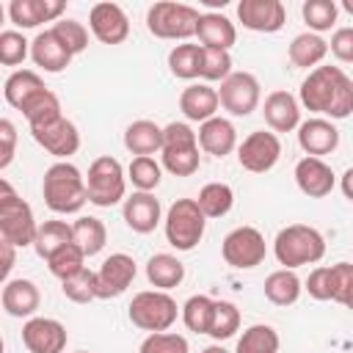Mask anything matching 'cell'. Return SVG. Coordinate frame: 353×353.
Instances as JSON below:
<instances>
[{
	"mask_svg": "<svg viewBox=\"0 0 353 353\" xmlns=\"http://www.w3.org/2000/svg\"><path fill=\"white\" fill-rule=\"evenodd\" d=\"M301 105L312 113L347 119L353 113V80L339 66H317L301 83Z\"/></svg>",
	"mask_w": 353,
	"mask_h": 353,
	"instance_id": "cell-1",
	"label": "cell"
},
{
	"mask_svg": "<svg viewBox=\"0 0 353 353\" xmlns=\"http://www.w3.org/2000/svg\"><path fill=\"white\" fill-rule=\"evenodd\" d=\"M41 196L44 204L58 212V215H72L80 212L83 204L88 201V188H85V176L80 174L77 165H72L69 160H58L44 171L41 179Z\"/></svg>",
	"mask_w": 353,
	"mask_h": 353,
	"instance_id": "cell-2",
	"label": "cell"
},
{
	"mask_svg": "<svg viewBox=\"0 0 353 353\" xmlns=\"http://www.w3.org/2000/svg\"><path fill=\"white\" fill-rule=\"evenodd\" d=\"M273 254L279 265L287 270H295L301 265H314L325 254V240L314 226L306 223H290L284 226L273 240Z\"/></svg>",
	"mask_w": 353,
	"mask_h": 353,
	"instance_id": "cell-3",
	"label": "cell"
},
{
	"mask_svg": "<svg viewBox=\"0 0 353 353\" xmlns=\"http://www.w3.org/2000/svg\"><path fill=\"white\" fill-rule=\"evenodd\" d=\"M39 232V223L33 218V210L25 199L14 193V188L3 179L0 182V237L17 248L33 245Z\"/></svg>",
	"mask_w": 353,
	"mask_h": 353,
	"instance_id": "cell-4",
	"label": "cell"
},
{
	"mask_svg": "<svg viewBox=\"0 0 353 353\" xmlns=\"http://www.w3.org/2000/svg\"><path fill=\"white\" fill-rule=\"evenodd\" d=\"M207 215L196 199H176L165 215V240L176 251H193L204 237Z\"/></svg>",
	"mask_w": 353,
	"mask_h": 353,
	"instance_id": "cell-5",
	"label": "cell"
},
{
	"mask_svg": "<svg viewBox=\"0 0 353 353\" xmlns=\"http://www.w3.org/2000/svg\"><path fill=\"white\" fill-rule=\"evenodd\" d=\"M127 314H130L132 325H138L141 331L157 334V331H168V328L176 323L179 306H176V301H174L168 292H163V290H143V292H138V295L130 301Z\"/></svg>",
	"mask_w": 353,
	"mask_h": 353,
	"instance_id": "cell-6",
	"label": "cell"
},
{
	"mask_svg": "<svg viewBox=\"0 0 353 353\" xmlns=\"http://www.w3.org/2000/svg\"><path fill=\"white\" fill-rule=\"evenodd\" d=\"M199 11L188 3H154L146 11V28L152 36L157 39H190L196 36V25H199Z\"/></svg>",
	"mask_w": 353,
	"mask_h": 353,
	"instance_id": "cell-7",
	"label": "cell"
},
{
	"mask_svg": "<svg viewBox=\"0 0 353 353\" xmlns=\"http://www.w3.org/2000/svg\"><path fill=\"white\" fill-rule=\"evenodd\" d=\"M85 188H88V201L97 207H113L124 199L127 193V176L124 168L116 157L105 154L97 157L88 165V176H85Z\"/></svg>",
	"mask_w": 353,
	"mask_h": 353,
	"instance_id": "cell-8",
	"label": "cell"
},
{
	"mask_svg": "<svg viewBox=\"0 0 353 353\" xmlns=\"http://www.w3.org/2000/svg\"><path fill=\"white\" fill-rule=\"evenodd\" d=\"M221 254L229 268L251 270V268L262 265V259H265V237L254 226H237L223 237Z\"/></svg>",
	"mask_w": 353,
	"mask_h": 353,
	"instance_id": "cell-9",
	"label": "cell"
},
{
	"mask_svg": "<svg viewBox=\"0 0 353 353\" xmlns=\"http://www.w3.org/2000/svg\"><path fill=\"white\" fill-rule=\"evenodd\" d=\"M259 88L262 85L251 72H232L221 83V91H218L221 108L229 110L232 116H248L259 105V94H262Z\"/></svg>",
	"mask_w": 353,
	"mask_h": 353,
	"instance_id": "cell-10",
	"label": "cell"
},
{
	"mask_svg": "<svg viewBox=\"0 0 353 353\" xmlns=\"http://www.w3.org/2000/svg\"><path fill=\"white\" fill-rule=\"evenodd\" d=\"M279 157H281V141L276 132L256 130L248 138H243V143L237 146V163L251 174L270 171L279 163Z\"/></svg>",
	"mask_w": 353,
	"mask_h": 353,
	"instance_id": "cell-11",
	"label": "cell"
},
{
	"mask_svg": "<svg viewBox=\"0 0 353 353\" xmlns=\"http://www.w3.org/2000/svg\"><path fill=\"white\" fill-rule=\"evenodd\" d=\"M237 19L248 30L276 33L287 22V8L281 0H240L237 3Z\"/></svg>",
	"mask_w": 353,
	"mask_h": 353,
	"instance_id": "cell-12",
	"label": "cell"
},
{
	"mask_svg": "<svg viewBox=\"0 0 353 353\" xmlns=\"http://www.w3.org/2000/svg\"><path fill=\"white\" fill-rule=\"evenodd\" d=\"M138 265L130 254H110L97 270V298H119L135 279Z\"/></svg>",
	"mask_w": 353,
	"mask_h": 353,
	"instance_id": "cell-13",
	"label": "cell"
},
{
	"mask_svg": "<svg viewBox=\"0 0 353 353\" xmlns=\"http://www.w3.org/2000/svg\"><path fill=\"white\" fill-rule=\"evenodd\" d=\"M30 135L44 152L55 154L58 160H66L80 149V132L66 116H61V119H55L44 127H33Z\"/></svg>",
	"mask_w": 353,
	"mask_h": 353,
	"instance_id": "cell-14",
	"label": "cell"
},
{
	"mask_svg": "<svg viewBox=\"0 0 353 353\" xmlns=\"http://www.w3.org/2000/svg\"><path fill=\"white\" fill-rule=\"evenodd\" d=\"M66 328L52 317H30L22 325V345L30 353H63L66 347Z\"/></svg>",
	"mask_w": 353,
	"mask_h": 353,
	"instance_id": "cell-15",
	"label": "cell"
},
{
	"mask_svg": "<svg viewBox=\"0 0 353 353\" xmlns=\"http://www.w3.org/2000/svg\"><path fill=\"white\" fill-rule=\"evenodd\" d=\"M88 28L102 44H121L130 36V19L119 3H97L88 14Z\"/></svg>",
	"mask_w": 353,
	"mask_h": 353,
	"instance_id": "cell-16",
	"label": "cell"
},
{
	"mask_svg": "<svg viewBox=\"0 0 353 353\" xmlns=\"http://www.w3.org/2000/svg\"><path fill=\"white\" fill-rule=\"evenodd\" d=\"M295 182L301 188L303 196L309 199H325L334 185H336V174L331 171V165L323 157H303L295 163Z\"/></svg>",
	"mask_w": 353,
	"mask_h": 353,
	"instance_id": "cell-17",
	"label": "cell"
},
{
	"mask_svg": "<svg viewBox=\"0 0 353 353\" xmlns=\"http://www.w3.org/2000/svg\"><path fill=\"white\" fill-rule=\"evenodd\" d=\"M298 143H301V149L309 157H323V154H331L339 146V130L328 119L314 116V119L301 121V127H298Z\"/></svg>",
	"mask_w": 353,
	"mask_h": 353,
	"instance_id": "cell-18",
	"label": "cell"
},
{
	"mask_svg": "<svg viewBox=\"0 0 353 353\" xmlns=\"http://www.w3.org/2000/svg\"><path fill=\"white\" fill-rule=\"evenodd\" d=\"M0 301H3L6 314H11V317H28L30 320L36 314L39 303H41V292H39V287L30 279H8L3 284Z\"/></svg>",
	"mask_w": 353,
	"mask_h": 353,
	"instance_id": "cell-19",
	"label": "cell"
},
{
	"mask_svg": "<svg viewBox=\"0 0 353 353\" xmlns=\"http://www.w3.org/2000/svg\"><path fill=\"white\" fill-rule=\"evenodd\" d=\"M262 116L273 132H292L295 127H301V105L290 91L268 94Z\"/></svg>",
	"mask_w": 353,
	"mask_h": 353,
	"instance_id": "cell-20",
	"label": "cell"
},
{
	"mask_svg": "<svg viewBox=\"0 0 353 353\" xmlns=\"http://www.w3.org/2000/svg\"><path fill=\"white\" fill-rule=\"evenodd\" d=\"M63 11H66L63 0H11L8 6L11 22L19 28H39L41 22L61 19Z\"/></svg>",
	"mask_w": 353,
	"mask_h": 353,
	"instance_id": "cell-21",
	"label": "cell"
},
{
	"mask_svg": "<svg viewBox=\"0 0 353 353\" xmlns=\"http://www.w3.org/2000/svg\"><path fill=\"white\" fill-rule=\"evenodd\" d=\"M160 201L154 199V193H132L130 199H124V223L138 232V234H149L154 232V226L160 223Z\"/></svg>",
	"mask_w": 353,
	"mask_h": 353,
	"instance_id": "cell-22",
	"label": "cell"
},
{
	"mask_svg": "<svg viewBox=\"0 0 353 353\" xmlns=\"http://www.w3.org/2000/svg\"><path fill=\"white\" fill-rule=\"evenodd\" d=\"M30 58L39 69L44 72H63L72 63V52L58 41V36L52 30H41L33 41H30Z\"/></svg>",
	"mask_w": 353,
	"mask_h": 353,
	"instance_id": "cell-23",
	"label": "cell"
},
{
	"mask_svg": "<svg viewBox=\"0 0 353 353\" xmlns=\"http://www.w3.org/2000/svg\"><path fill=\"white\" fill-rule=\"evenodd\" d=\"M221 99H218V91L210 88L207 83H193L188 85L182 94H179V110L185 113V119L190 121H210L218 110Z\"/></svg>",
	"mask_w": 353,
	"mask_h": 353,
	"instance_id": "cell-24",
	"label": "cell"
},
{
	"mask_svg": "<svg viewBox=\"0 0 353 353\" xmlns=\"http://www.w3.org/2000/svg\"><path fill=\"white\" fill-rule=\"evenodd\" d=\"M199 146L212 157H226L237 146V130L229 119L212 116L199 127Z\"/></svg>",
	"mask_w": 353,
	"mask_h": 353,
	"instance_id": "cell-25",
	"label": "cell"
},
{
	"mask_svg": "<svg viewBox=\"0 0 353 353\" xmlns=\"http://www.w3.org/2000/svg\"><path fill=\"white\" fill-rule=\"evenodd\" d=\"M196 36L201 41V47H212V50H226L237 41V30H234V22H229L223 14L218 11H210V14H201L199 17V25H196Z\"/></svg>",
	"mask_w": 353,
	"mask_h": 353,
	"instance_id": "cell-26",
	"label": "cell"
},
{
	"mask_svg": "<svg viewBox=\"0 0 353 353\" xmlns=\"http://www.w3.org/2000/svg\"><path fill=\"white\" fill-rule=\"evenodd\" d=\"M124 146L138 157H152L154 152H163V127L149 119H138L124 130Z\"/></svg>",
	"mask_w": 353,
	"mask_h": 353,
	"instance_id": "cell-27",
	"label": "cell"
},
{
	"mask_svg": "<svg viewBox=\"0 0 353 353\" xmlns=\"http://www.w3.org/2000/svg\"><path fill=\"white\" fill-rule=\"evenodd\" d=\"M146 279H149V284H154L157 290L168 292V290H174V287L182 284V279H185V265H182L174 254H154V256H149V262H146Z\"/></svg>",
	"mask_w": 353,
	"mask_h": 353,
	"instance_id": "cell-28",
	"label": "cell"
},
{
	"mask_svg": "<svg viewBox=\"0 0 353 353\" xmlns=\"http://www.w3.org/2000/svg\"><path fill=\"white\" fill-rule=\"evenodd\" d=\"M325 55H328V41H325L323 36L312 33V30L298 33V36L290 41V63L298 66V69H309V66L317 69V63H320Z\"/></svg>",
	"mask_w": 353,
	"mask_h": 353,
	"instance_id": "cell-29",
	"label": "cell"
},
{
	"mask_svg": "<svg viewBox=\"0 0 353 353\" xmlns=\"http://www.w3.org/2000/svg\"><path fill=\"white\" fill-rule=\"evenodd\" d=\"M41 88H47V85H44V80H41L33 69H17V72H11L8 80H6L3 97H6V102H8L11 108L22 110L25 102H28L30 97H36Z\"/></svg>",
	"mask_w": 353,
	"mask_h": 353,
	"instance_id": "cell-30",
	"label": "cell"
},
{
	"mask_svg": "<svg viewBox=\"0 0 353 353\" xmlns=\"http://www.w3.org/2000/svg\"><path fill=\"white\" fill-rule=\"evenodd\" d=\"M301 279L295 276V270H273L268 279H265V298L276 306H292L298 298H301Z\"/></svg>",
	"mask_w": 353,
	"mask_h": 353,
	"instance_id": "cell-31",
	"label": "cell"
},
{
	"mask_svg": "<svg viewBox=\"0 0 353 353\" xmlns=\"http://www.w3.org/2000/svg\"><path fill=\"white\" fill-rule=\"evenodd\" d=\"M69 243H74V234H72V226L66 221H44L36 232L33 248L41 259H50L55 251H61Z\"/></svg>",
	"mask_w": 353,
	"mask_h": 353,
	"instance_id": "cell-32",
	"label": "cell"
},
{
	"mask_svg": "<svg viewBox=\"0 0 353 353\" xmlns=\"http://www.w3.org/2000/svg\"><path fill=\"white\" fill-rule=\"evenodd\" d=\"M22 116L28 119V127H30V130H33V127H44V124H50V121H55V119L63 116V113H61V99H58L50 88H41L36 97H30V99L25 102Z\"/></svg>",
	"mask_w": 353,
	"mask_h": 353,
	"instance_id": "cell-33",
	"label": "cell"
},
{
	"mask_svg": "<svg viewBox=\"0 0 353 353\" xmlns=\"http://www.w3.org/2000/svg\"><path fill=\"white\" fill-rule=\"evenodd\" d=\"M72 234H74V243L83 248L85 256H94L105 248L108 243V229L99 218L94 215H80L74 223H72Z\"/></svg>",
	"mask_w": 353,
	"mask_h": 353,
	"instance_id": "cell-34",
	"label": "cell"
},
{
	"mask_svg": "<svg viewBox=\"0 0 353 353\" xmlns=\"http://www.w3.org/2000/svg\"><path fill=\"white\" fill-rule=\"evenodd\" d=\"M199 207L207 218H223L234 204V190L226 182H207L199 190Z\"/></svg>",
	"mask_w": 353,
	"mask_h": 353,
	"instance_id": "cell-35",
	"label": "cell"
},
{
	"mask_svg": "<svg viewBox=\"0 0 353 353\" xmlns=\"http://www.w3.org/2000/svg\"><path fill=\"white\" fill-rule=\"evenodd\" d=\"M201 44H176L168 52V69L179 80H193L201 74Z\"/></svg>",
	"mask_w": 353,
	"mask_h": 353,
	"instance_id": "cell-36",
	"label": "cell"
},
{
	"mask_svg": "<svg viewBox=\"0 0 353 353\" xmlns=\"http://www.w3.org/2000/svg\"><path fill=\"white\" fill-rule=\"evenodd\" d=\"M234 353H279V334L273 325L256 323L243 331Z\"/></svg>",
	"mask_w": 353,
	"mask_h": 353,
	"instance_id": "cell-37",
	"label": "cell"
},
{
	"mask_svg": "<svg viewBox=\"0 0 353 353\" xmlns=\"http://www.w3.org/2000/svg\"><path fill=\"white\" fill-rule=\"evenodd\" d=\"M215 314V301L207 295H190L182 306V323L196 334H210Z\"/></svg>",
	"mask_w": 353,
	"mask_h": 353,
	"instance_id": "cell-38",
	"label": "cell"
},
{
	"mask_svg": "<svg viewBox=\"0 0 353 353\" xmlns=\"http://www.w3.org/2000/svg\"><path fill=\"white\" fill-rule=\"evenodd\" d=\"M47 268H50V273L55 279L66 281V279H72L74 273H80L85 268V254H83V248L77 243H69V245H63L61 251H55L47 259Z\"/></svg>",
	"mask_w": 353,
	"mask_h": 353,
	"instance_id": "cell-39",
	"label": "cell"
},
{
	"mask_svg": "<svg viewBox=\"0 0 353 353\" xmlns=\"http://www.w3.org/2000/svg\"><path fill=\"white\" fill-rule=\"evenodd\" d=\"M301 14H303V22L309 25V30L320 36L323 30H331V25L336 22L339 6L334 0H306Z\"/></svg>",
	"mask_w": 353,
	"mask_h": 353,
	"instance_id": "cell-40",
	"label": "cell"
},
{
	"mask_svg": "<svg viewBox=\"0 0 353 353\" xmlns=\"http://www.w3.org/2000/svg\"><path fill=\"white\" fill-rule=\"evenodd\" d=\"M163 168L174 176H193L201 165V154L199 146H188V149H163Z\"/></svg>",
	"mask_w": 353,
	"mask_h": 353,
	"instance_id": "cell-41",
	"label": "cell"
},
{
	"mask_svg": "<svg viewBox=\"0 0 353 353\" xmlns=\"http://www.w3.org/2000/svg\"><path fill=\"white\" fill-rule=\"evenodd\" d=\"M61 292L69 301H74V303H91V301H97V270L83 268L72 279L61 281Z\"/></svg>",
	"mask_w": 353,
	"mask_h": 353,
	"instance_id": "cell-42",
	"label": "cell"
},
{
	"mask_svg": "<svg viewBox=\"0 0 353 353\" xmlns=\"http://www.w3.org/2000/svg\"><path fill=\"white\" fill-rule=\"evenodd\" d=\"M240 331V309L232 301H215V314H212V325H210V336L212 339H229Z\"/></svg>",
	"mask_w": 353,
	"mask_h": 353,
	"instance_id": "cell-43",
	"label": "cell"
},
{
	"mask_svg": "<svg viewBox=\"0 0 353 353\" xmlns=\"http://www.w3.org/2000/svg\"><path fill=\"white\" fill-rule=\"evenodd\" d=\"M127 179L143 190V193H152L157 185H160V163L154 157H135L127 168Z\"/></svg>",
	"mask_w": 353,
	"mask_h": 353,
	"instance_id": "cell-44",
	"label": "cell"
},
{
	"mask_svg": "<svg viewBox=\"0 0 353 353\" xmlns=\"http://www.w3.org/2000/svg\"><path fill=\"white\" fill-rule=\"evenodd\" d=\"M50 30L58 36V41H61L72 55H77V52H83V50L88 47V30L83 28V22H74V19H58Z\"/></svg>",
	"mask_w": 353,
	"mask_h": 353,
	"instance_id": "cell-45",
	"label": "cell"
},
{
	"mask_svg": "<svg viewBox=\"0 0 353 353\" xmlns=\"http://www.w3.org/2000/svg\"><path fill=\"white\" fill-rule=\"evenodd\" d=\"M138 353H190L188 347V339L182 334H174V331H157V334H149Z\"/></svg>",
	"mask_w": 353,
	"mask_h": 353,
	"instance_id": "cell-46",
	"label": "cell"
},
{
	"mask_svg": "<svg viewBox=\"0 0 353 353\" xmlns=\"http://www.w3.org/2000/svg\"><path fill=\"white\" fill-rule=\"evenodd\" d=\"M28 44L30 41L19 30H3L0 33V63L3 66H19L30 52Z\"/></svg>",
	"mask_w": 353,
	"mask_h": 353,
	"instance_id": "cell-47",
	"label": "cell"
},
{
	"mask_svg": "<svg viewBox=\"0 0 353 353\" xmlns=\"http://www.w3.org/2000/svg\"><path fill=\"white\" fill-rule=\"evenodd\" d=\"M232 74V55L226 50H212V47H204L201 50V74L204 80H226Z\"/></svg>",
	"mask_w": 353,
	"mask_h": 353,
	"instance_id": "cell-48",
	"label": "cell"
},
{
	"mask_svg": "<svg viewBox=\"0 0 353 353\" xmlns=\"http://www.w3.org/2000/svg\"><path fill=\"white\" fill-rule=\"evenodd\" d=\"M331 281H334V298L331 301L347 306L353 301V265L350 262L331 265Z\"/></svg>",
	"mask_w": 353,
	"mask_h": 353,
	"instance_id": "cell-49",
	"label": "cell"
},
{
	"mask_svg": "<svg viewBox=\"0 0 353 353\" xmlns=\"http://www.w3.org/2000/svg\"><path fill=\"white\" fill-rule=\"evenodd\" d=\"M199 146V132H193L185 121H171L163 127V149H188Z\"/></svg>",
	"mask_w": 353,
	"mask_h": 353,
	"instance_id": "cell-50",
	"label": "cell"
},
{
	"mask_svg": "<svg viewBox=\"0 0 353 353\" xmlns=\"http://www.w3.org/2000/svg\"><path fill=\"white\" fill-rule=\"evenodd\" d=\"M303 290L314 298V301H331L334 298V281H331V268H325V265H320V268H314L312 273H309V279H306V284H303Z\"/></svg>",
	"mask_w": 353,
	"mask_h": 353,
	"instance_id": "cell-51",
	"label": "cell"
},
{
	"mask_svg": "<svg viewBox=\"0 0 353 353\" xmlns=\"http://www.w3.org/2000/svg\"><path fill=\"white\" fill-rule=\"evenodd\" d=\"M328 50H331L339 61L353 63V28H339V30L331 36Z\"/></svg>",
	"mask_w": 353,
	"mask_h": 353,
	"instance_id": "cell-52",
	"label": "cell"
},
{
	"mask_svg": "<svg viewBox=\"0 0 353 353\" xmlns=\"http://www.w3.org/2000/svg\"><path fill=\"white\" fill-rule=\"evenodd\" d=\"M0 138H3V154H0V168H8L14 160V146H17V127L3 119L0 121Z\"/></svg>",
	"mask_w": 353,
	"mask_h": 353,
	"instance_id": "cell-53",
	"label": "cell"
},
{
	"mask_svg": "<svg viewBox=\"0 0 353 353\" xmlns=\"http://www.w3.org/2000/svg\"><path fill=\"white\" fill-rule=\"evenodd\" d=\"M0 248H3V279L8 281V273H11V268H14V248H17V245L0 240Z\"/></svg>",
	"mask_w": 353,
	"mask_h": 353,
	"instance_id": "cell-54",
	"label": "cell"
},
{
	"mask_svg": "<svg viewBox=\"0 0 353 353\" xmlns=\"http://www.w3.org/2000/svg\"><path fill=\"white\" fill-rule=\"evenodd\" d=\"M339 188H342L345 199H350V201H353V165L339 176Z\"/></svg>",
	"mask_w": 353,
	"mask_h": 353,
	"instance_id": "cell-55",
	"label": "cell"
},
{
	"mask_svg": "<svg viewBox=\"0 0 353 353\" xmlns=\"http://www.w3.org/2000/svg\"><path fill=\"white\" fill-rule=\"evenodd\" d=\"M201 353H229L226 347H221V345H210V347H204Z\"/></svg>",
	"mask_w": 353,
	"mask_h": 353,
	"instance_id": "cell-56",
	"label": "cell"
},
{
	"mask_svg": "<svg viewBox=\"0 0 353 353\" xmlns=\"http://www.w3.org/2000/svg\"><path fill=\"white\" fill-rule=\"evenodd\" d=\"M342 8H345L350 17H353V0H342Z\"/></svg>",
	"mask_w": 353,
	"mask_h": 353,
	"instance_id": "cell-57",
	"label": "cell"
},
{
	"mask_svg": "<svg viewBox=\"0 0 353 353\" xmlns=\"http://www.w3.org/2000/svg\"><path fill=\"white\" fill-rule=\"evenodd\" d=\"M347 309H350V312H353V301H350V303H347Z\"/></svg>",
	"mask_w": 353,
	"mask_h": 353,
	"instance_id": "cell-58",
	"label": "cell"
},
{
	"mask_svg": "<svg viewBox=\"0 0 353 353\" xmlns=\"http://www.w3.org/2000/svg\"><path fill=\"white\" fill-rule=\"evenodd\" d=\"M77 353H88V350H77Z\"/></svg>",
	"mask_w": 353,
	"mask_h": 353,
	"instance_id": "cell-59",
	"label": "cell"
}]
</instances>
